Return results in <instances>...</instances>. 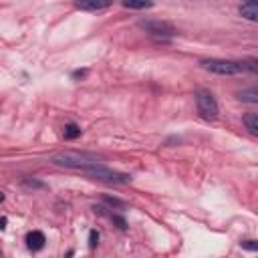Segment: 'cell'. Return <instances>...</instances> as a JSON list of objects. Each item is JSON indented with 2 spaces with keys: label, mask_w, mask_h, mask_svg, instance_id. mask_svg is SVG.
<instances>
[{
  "label": "cell",
  "mask_w": 258,
  "mask_h": 258,
  "mask_svg": "<svg viewBox=\"0 0 258 258\" xmlns=\"http://www.w3.org/2000/svg\"><path fill=\"white\" fill-rule=\"evenodd\" d=\"M111 220H113V222H115V224H117L121 230H127V222H125L121 216H115V214H111Z\"/></svg>",
  "instance_id": "cell-16"
},
{
  "label": "cell",
  "mask_w": 258,
  "mask_h": 258,
  "mask_svg": "<svg viewBox=\"0 0 258 258\" xmlns=\"http://www.w3.org/2000/svg\"><path fill=\"white\" fill-rule=\"evenodd\" d=\"M238 99L244 101V103H252V105H256V103H258V91H256L254 87H252V89H246V91L238 93Z\"/></svg>",
  "instance_id": "cell-11"
},
{
  "label": "cell",
  "mask_w": 258,
  "mask_h": 258,
  "mask_svg": "<svg viewBox=\"0 0 258 258\" xmlns=\"http://www.w3.org/2000/svg\"><path fill=\"white\" fill-rule=\"evenodd\" d=\"M6 224H8V220L2 216V218H0V230H4V228H6Z\"/></svg>",
  "instance_id": "cell-18"
},
{
  "label": "cell",
  "mask_w": 258,
  "mask_h": 258,
  "mask_svg": "<svg viewBox=\"0 0 258 258\" xmlns=\"http://www.w3.org/2000/svg\"><path fill=\"white\" fill-rule=\"evenodd\" d=\"M200 64H202V69H206L214 75L232 77V75L244 73V64L240 60H230V58H204Z\"/></svg>",
  "instance_id": "cell-2"
},
{
  "label": "cell",
  "mask_w": 258,
  "mask_h": 258,
  "mask_svg": "<svg viewBox=\"0 0 258 258\" xmlns=\"http://www.w3.org/2000/svg\"><path fill=\"white\" fill-rule=\"evenodd\" d=\"M196 107H198V113H200L204 119H208V121L216 119L218 113H220L218 101H216V97H214L208 89H198V91H196Z\"/></svg>",
  "instance_id": "cell-4"
},
{
  "label": "cell",
  "mask_w": 258,
  "mask_h": 258,
  "mask_svg": "<svg viewBox=\"0 0 258 258\" xmlns=\"http://www.w3.org/2000/svg\"><path fill=\"white\" fill-rule=\"evenodd\" d=\"M242 123L246 125V129H248L250 135H258V115L256 113H246L244 119H242Z\"/></svg>",
  "instance_id": "cell-8"
},
{
  "label": "cell",
  "mask_w": 258,
  "mask_h": 258,
  "mask_svg": "<svg viewBox=\"0 0 258 258\" xmlns=\"http://www.w3.org/2000/svg\"><path fill=\"white\" fill-rule=\"evenodd\" d=\"M22 187H26V189H46V183H42L38 179H32V177H24Z\"/></svg>",
  "instance_id": "cell-12"
},
{
  "label": "cell",
  "mask_w": 258,
  "mask_h": 258,
  "mask_svg": "<svg viewBox=\"0 0 258 258\" xmlns=\"http://www.w3.org/2000/svg\"><path fill=\"white\" fill-rule=\"evenodd\" d=\"M240 246H242L244 250H250V252H256V250H258V242H256V240H242Z\"/></svg>",
  "instance_id": "cell-13"
},
{
  "label": "cell",
  "mask_w": 258,
  "mask_h": 258,
  "mask_svg": "<svg viewBox=\"0 0 258 258\" xmlns=\"http://www.w3.org/2000/svg\"><path fill=\"white\" fill-rule=\"evenodd\" d=\"M0 202H4V194L2 191H0Z\"/></svg>",
  "instance_id": "cell-21"
},
{
  "label": "cell",
  "mask_w": 258,
  "mask_h": 258,
  "mask_svg": "<svg viewBox=\"0 0 258 258\" xmlns=\"http://www.w3.org/2000/svg\"><path fill=\"white\" fill-rule=\"evenodd\" d=\"M0 258H2V250H0Z\"/></svg>",
  "instance_id": "cell-22"
},
{
  "label": "cell",
  "mask_w": 258,
  "mask_h": 258,
  "mask_svg": "<svg viewBox=\"0 0 258 258\" xmlns=\"http://www.w3.org/2000/svg\"><path fill=\"white\" fill-rule=\"evenodd\" d=\"M83 171L87 175H91L93 179H99V181H105V183H111V185H123V183H129L131 181V175L129 173L115 171V169L103 165L99 159H93Z\"/></svg>",
  "instance_id": "cell-1"
},
{
  "label": "cell",
  "mask_w": 258,
  "mask_h": 258,
  "mask_svg": "<svg viewBox=\"0 0 258 258\" xmlns=\"http://www.w3.org/2000/svg\"><path fill=\"white\" fill-rule=\"evenodd\" d=\"M79 135H81V127H79L77 123H67V125L62 127V137H64V139L71 141V139H77Z\"/></svg>",
  "instance_id": "cell-10"
},
{
  "label": "cell",
  "mask_w": 258,
  "mask_h": 258,
  "mask_svg": "<svg viewBox=\"0 0 258 258\" xmlns=\"http://www.w3.org/2000/svg\"><path fill=\"white\" fill-rule=\"evenodd\" d=\"M240 16L250 20V22H256L258 20V4H242L240 6Z\"/></svg>",
  "instance_id": "cell-7"
},
{
  "label": "cell",
  "mask_w": 258,
  "mask_h": 258,
  "mask_svg": "<svg viewBox=\"0 0 258 258\" xmlns=\"http://www.w3.org/2000/svg\"><path fill=\"white\" fill-rule=\"evenodd\" d=\"M121 4L131 10H145L153 6V0H121Z\"/></svg>",
  "instance_id": "cell-9"
},
{
  "label": "cell",
  "mask_w": 258,
  "mask_h": 258,
  "mask_svg": "<svg viewBox=\"0 0 258 258\" xmlns=\"http://www.w3.org/2000/svg\"><path fill=\"white\" fill-rule=\"evenodd\" d=\"M85 75H87V71H75L73 77H85Z\"/></svg>",
  "instance_id": "cell-19"
},
{
  "label": "cell",
  "mask_w": 258,
  "mask_h": 258,
  "mask_svg": "<svg viewBox=\"0 0 258 258\" xmlns=\"http://www.w3.org/2000/svg\"><path fill=\"white\" fill-rule=\"evenodd\" d=\"M139 28L155 40H171L177 36V28L165 20H139Z\"/></svg>",
  "instance_id": "cell-3"
},
{
  "label": "cell",
  "mask_w": 258,
  "mask_h": 258,
  "mask_svg": "<svg viewBox=\"0 0 258 258\" xmlns=\"http://www.w3.org/2000/svg\"><path fill=\"white\" fill-rule=\"evenodd\" d=\"M113 4V0H75V8L85 10V12H99L107 10Z\"/></svg>",
  "instance_id": "cell-5"
},
{
  "label": "cell",
  "mask_w": 258,
  "mask_h": 258,
  "mask_svg": "<svg viewBox=\"0 0 258 258\" xmlns=\"http://www.w3.org/2000/svg\"><path fill=\"white\" fill-rule=\"evenodd\" d=\"M44 242H46V238H44V234L38 232V230H32V232L26 234V246H28V250H32V252L42 250V248H44Z\"/></svg>",
  "instance_id": "cell-6"
},
{
  "label": "cell",
  "mask_w": 258,
  "mask_h": 258,
  "mask_svg": "<svg viewBox=\"0 0 258 258\" xmlns=\"http://www.w3.org/2000/svg\"><path fill=\"white\" fill-rule=\"evenodd\" d=\"M97 244H99V232L97 230H91L89 232V246L91 248H97Z\"/></svg>",
  "instance_id": "cell-14"
},
{
  "label": "cell",
  "mask_w": 258,
  "mask_h": 258,
  "mask_svg": "<svg viewBox=\"0 0 258 258\" xmlns=\"http://www.w3.org/2000/svg\"><path fill=\"white\" fill-rule=\"evenodd\" d=\"M105 202H107V204H111V206H119V208L123 206V202H121V200H117V198H109V196H105Z\"/></svg>",
  "instance_id": "cell-17"
},
{
  "label": "cell",
  "mask_w": 258,
  "mask_h": 258,
  "mask_svg": "<svg viewBox=\"0 0 258 258\" xmlns=\"http://www.w3.org/2000/svg\"><path fill=\"white\" fill-rule=\"evenodd\" d=\"M242 4H258V0H242Z\"/></svg>",
  "instance_id": "cell-20"
},
{
  "label": "cell",
  "mask_w": 258,
  "mask_h": 258,
  "mask_svg": "<svg viewBox=\"0 0 258 258\" xmlns=\"http://www.w3.org/2000/svg\"><path fill=\"white\" fill-rule=\"evenodd\" d=\"M244 64V71H250V73H256V58H248L242 62Z\"/></svg>",
  "instance_id": "cell-15"
}]
</instances>
